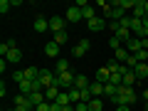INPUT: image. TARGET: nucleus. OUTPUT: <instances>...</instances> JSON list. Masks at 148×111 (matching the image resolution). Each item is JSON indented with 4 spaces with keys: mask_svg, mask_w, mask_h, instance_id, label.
Wrapping results in <instances>:
<instances>
[{
    "mask_svg": "<svg viewBox=\"0 0 148 111\" xmlns=\"http://www.w3.org/2000/svg\"><path fill=\"white\" fill-rule=\"evenodd\" d=\"M114 104L116 106H133L138 101V94H136V89H126V86H121V89H119V94L114 96Z\"/></svg>",
    "mask_w": 148,
    "mask_h": 111,
    "instance_id": "f257e3e1",
    "label": "nucleus"
},
{
    "mask_svg": "<svg viewBox=\"0 0 148 111\" xmlns=\"http://www.w3.org/2000/svg\"><path fill=\"white\" fill-rule=\"evenodd\" d=\"M133 74H136V79L138 82H148V62H138L136 67L131 69Z\"/></svg>",
    "mask_w": 148,
    "mask_h": 111,
    "instance_id": "f03ea898",
    "label": "nucleus"
},
{
    "mask_svg": "<svg viewBox=\"0 0 148 111\" xmlns=\"http://www.w3.org/2000/svg\"><path fill=\"white\" fill-rule=\"evenodd\" d=\"M64 17H67V22H82V20H84V17H82V8H77V5L67 8Z\"/></svg>",
    "mask_w": 148,
    "mask_h": 111,
    "instance_id": "7ed1b4c3",
    "label": "nucleus"
},
{
    "mask_svg": "<svg viewBox=\"0 0 148 111\" xmlns=\"http://www.w3.org/2000/svg\"><path fill=\"white\" fill-rule=\"evenodd\" d=\"M32 30H35V32H45V30H49V20H45V15H37L35 22H32Z\"/></svg>",
    "mask_w": 148,
    "mask_h": 111,
    "instance_id": "20e7f679",
    "label": "nucleus"
},
{
    "mask_svg": "<svg viewBox=\"0 0 148 111\" xmlns=\"http://www.w3.org/2000/svg\"><path fill=\"white\" fill-rule=\"evenodd\" d=\"M86 25H89V30H91V32H101L104 27H109V22H106V17H96V20L86 22Z\"/></svg>",
    "mask_w": 148,
    "mask_h": 111,
    "instance_id": "39448f33",
    "label": "nucleus"
},
{
    "mask_svg": "<svg viewBox=\"0 0 148 111\" xmlns=\"http://www.w3.org/2000/svg\"><path fill=\"white\" fill-rule=\"evenodd\" d=\"M49 30H52V32H62V30H64V17H62V15L49 17Z\"/></svg>",
    "mask_w": 148,
    "mask_h": 111,
    "instance_id": "423d86ee",
    "label": "nucleus"
},
{
    "mask_svg": "<svg viewBox=\"0 0 148 111\" xmlns=\"http://www.w3.org/2000/svg\"><path fill=\"white\" fill-rule=\"evenodd\" d=\"M89 47H91V45H89V40H82V42L72 49V54H74V57H84V54L89 52Z\"/></svg>",
    "mask_w": 148,
    "mask_h": 111,
    "instance_id": "0eeeda50",
    "label": "nucleus"
},
{
    "mask_svg": "<svg viewBox=\"0 0 148 111\" xmlns=\"http://www.w3.org/2000/svg\"><path fill=\"white\" fill-rule=\"evenodd\" d=\"M123 47L128 49V54H136V52H141V49H143V47H141V40H138V37H131V40H128Z\"/></svg>",
    "mask_w": 148,
    "mask_h": 111,
    "instance_id": "6e6552de",
    "label": "nucleus"
},
{
    "mask_svg": "<svg viewBox=\"0 0 148 111\" xmlns=\"http://www.w3.org/2000/svg\"><path fill=\"white\" fill-rule=\"evenodd\" d=\"M45 54L52 57V59H57L59 57V45L54 42V40H52V42H47V45H45Z\"/></svg>",
    "mask_w": 148,
    "mask_h": 111,
    "instance_id": "1a4fd4ad",
    "label": "nucleus"
},
{
    "mask_svg": "<svg viewBox=\"0 0 148 111\" xmlns=\"http://www.w3.org/2000/svg\"><path fill=\"white\" fill-rule=\"evenodd\" d=\"M131 17H138V20L146 17V3H143V0H138V3H136V8L131 10Z\"/></svg>",
    "mask_w": 148,
    "mask_h": 111,
    "instance_id": "9d476101",
    "label": "nucleus"
},
{
    "mask_svg": "<svg viewBox=\"0 0 148 111\" xmlns=\"http://www.w3.org/2000/svg\"><path fill=\"white\" fill-rule=\"evenodd\" d=\"M74 86H77L79 91H84V89H89V86H91V82L86 79L84 74H77V79H74Z\"/></svg>",
    "mask_w": 148,
    "mask_h": 111,
    "instance_id": "9b49d317",
    "label": "nucleus"
},
{
    "mask_svg": "<svg viewBox=\"0 0 148 111\" xmlns=\"http://www.w3.org/2000/svg\"><path fill=\"white\" fill-rule=\"evenodd\" d=\"M109 79H111V72L106 67H99L96 69V82H101V84H109Z\"/></svg>",
    "mask_w": 148,
    "mask_h": 111,
    "instance_id": "f8f14e48",
    "label": "nucleus"
},
{
    "mask_svg": "<svg viewBox=\"0 0 148 111\" xmlns=\"http://www.w3.org/2000/svg\"><path fill=\"white\" fill-rule=\"evenodd\" d=\"M136 82H138V79H136V74H133L131 69H128V72H123V84H121V86H126V89H133V84H136Z\"/></svg>",
    "mask_w": 148,
    "mask_h": 111,
    "instance_id": "ddd939ff",
    "label": "nucleus"
},
{
    "mask_svg": "<svg viewBox=\"0 0 148 111\" xmlns=\"http://www.w3.org/2000/svg\"><path fill=\"white\" fill-rule=\"evenodd\" d=\"M89 91H91V96H94V99H101V96H104V84H101V82H91Z\"/></svg>",
    "mask_w": 148,
    "mask_h": 111,
    "instance_id": "4468645a",
    "label": "nucleus"
},
{
    "mask_svg": "<svg viewBox=\"0 0 148 111\" xmlns=\"http://www.w3.org/2000/svg\"><path fill=\"white\" fill-rule=\"evenodd\" d=\"M59 86H47V89H45V99L49 101V104H52V101H57V96H59Z\"/></svg>",
    "mask_w": 148,
    "mask_h": 111,
    "instance_id": "2eb2a0df",
    "label": "nucleus"
},
{
    "mask_svg": "<svg viewBox=\"0 0 148 111\" xmlns=\"http://www.w3.org/2000/svg\"><path fill=\"white\" fill-rule=\"evenodd\" d=\"M35 82H30V79H25V82H22V84H20V94H25V96H30V94H35Z\"/></svg>",
    "mask_w": 148,
    "mask_h": 111,
    "instance_id": "dca6fc26",
    "label": "nucleus"
},
{
    "mask_svg": "<svg viewBox=\"0 0 148 111\" xmlns=\"http://www.w3.org/2000/svg\"><path fill=\"white\" fill-rule=\"evenodd\" d=\"M82 17H84L86 22H91V20H96V8H91V5H86V8H82Z\"/></svg>",
    "mask_w": 148,
    "mask_h": 111,
    "instance_id": "f3484780",
    "label": "nucleus"
},
{
    "mask_svg": "<svg viewBox=\"0 0 148 111\" xmlns=\"http://www.w3.org/2000/svg\"><path fill=\"white\" fill-rule=\"evenodd\" d=\"M8 64H17V62H20V59H22V52H20V49H17V47H12L10 49V52H8Z\"/></svg>",
    "mask_w": 148,
    "mask_h": 111,
    "instance_id": "a211bd4d",
    "label": "nucleus"
},
{
    "mask_svg": "<svg viewBox=\"0 0 148 111\" xmlns=\"http://www.w3.org/2000/svg\"><path fill=\"white\" fill-rule=\"evenodd\" d=\"M128 57H131V54H128V49H126V47H119L116 52H114V59H116V62H121V64L126 62Z\"/></svg>",
    "mask_w": 148,
    "mask_h": 111,
    "instance_id": "6ab92c4d",
    "label": "nucleus"
},
{
    "mask_svg": "<svg viewBox=\"0 0 148 111\" xmlns=\"http://www.w3.org/2000/svg\"><path fill=\"white\" fill-rule=\"evenodd\" d=\"M64 72H69V62L67 59H57V64H54V74H64Z\"/></svg>",
    "mask_w": 148,
    "mask_h": 111,
    "instance_id": "aec40b11",
    "label": "nucleus"
},
{
    "mask_svg": "<svg viewBox=\"0 0 148 111\" xmlns=\"http://www.w3.org/2000/svg\"><path fill=\"white\" fill-rule=\"evenodd\" d=\"M25 79H30V82L40 79V69L37 67H25Z\"/></svg>",
    "mask_w": 148,
    "mask_h": 111,
    "instance_id": "412c9836",
    "label": "nucleus"
},
{
    "mask_svg": "<svg viewBox=\"0 0 148 111\" xmlns=\"http://www.w3.org/2000/svg\"><path fill=\"white\" fill-rule=\"evenodd\" d=\"M27 99H30L32 106H37V104H42V101H47V99H45V91H35V94H30Z\"/></svg>",
    "mask_w": 148,
    "mask_h": 111,
    "instance_id": "4be33fe9",
    "label": "nucleus"
},
{
    "mask_svg": "<svg viewBox=\"0 0 148 111\" xmlns=\"http://www.w3.org/2000/svg\"><path fill=\"white\" fill-rule=\"evenodd\" d=\"M119 89H121V86H114V84H104V96H109V99H114V96L119 94Z\"/></svg>",
    "mask_w": 148,
    "mask_h": 111,
    "instance_id": "5701e85b",
    "label": "nucleus"
},
{
    "mask_svg": "<svg viewBox=\"0 0 148 111\" xmlns=\"http://www.w3.org/2000/svg\"><path fill=\"white\" fill-rule=\"evenodd\" d=\"M54 42L62 47V45H67V42H69V35H67L64 30H62V32H54Z\"/></svg>",
    "mask_w": 148,
    "mask_h": 111,
    "instance_id": "b1692460",
    "label": "nucleus"
},
{
    "mask_svg": "<svg viewBox=\"0 0 148 111\" xmlns=\"http://www.w3.org/2000/svg\"><path fill=\"white\" fill-rule=\"evenodd\" d=\"M89 111H104V101L101 99H91L89 101Z\"/></svg>",
    "mask_w": 148,
    "mask_h": 111,
    "instance_id": "393cba45",
    "label": "nucleus"
},
{
    "mask_svg": "<svg viewBox=\"0 0 148 111\" xmlns=\"http://www.w3.org/2000/svg\"><path fill=\"white\" fill-rule=\"evenodd\" d=\"M106 69H109L111 74H114V72H121V62H116V59H109V62H106Z\"/></svg>",
    "mask_w": 148,
    "mask_h": 111,
    "instance_id": "a878e982",
    "label": "nucleus"
},
{
    "mask_svg": "<svg viewBox=\"0 0 148 111\" xmlns=\"http://www.w3.org/2000/svg\"><path fill=\"white\" fill-rule=\"evenodd\" d=\"M57 104H59V106H69V104H72V101H69V94H67V91H59Z\"/></svg>",
    "mask_w": 148,
    "mask_h": 111,
    "instance_id": "bb28decb",
    "label": "nucleus"
},
{
    "mask_svg": "<svg viewBox=\"0 0 148 111\" xmlns=\"http://www.w3.org/2000/svg\"><path fill=\"white\" fill-rule=\"evenodd\" d=\"M136 3H138V0H119V8H123V10H133Z\"/></svg>",
    "mask_w": 148,
    "mask_h": 111,
    "instance_id": "cd10ccee",
    "label": "nucleus"
},
{
    "mask_svg": "<svg viewBox=\"0 0 148 111\" xmlns=\"http://www.w3.org/2000/svg\"><path fill=\"white\" fill-rule=\"evenodd\" d=\"M109 47H114V52H116L119 47H123V42H121V40H119L116 35H111V37H109Z\"/></svg>",
    "mask_w": 148,
    "mask_h": 111,
    "instance_id": "c85d7f7f",
    "label": "nucleus"
},
{
    "mask_svg": "<svg viewBox=\"0 0 148 111\" xmlns=\"http://www.w3.org/2000/svg\"><path fill=\"white\" fill-rule=\"evenodd\" d=\"M12 82L22 84V82H25V72H22V69H15V72H12Z\"/></svg>",
    "mask_w": 148,
    "mask_h": 111,
    "instance_id": "c756f323",
    "label": "nucleus"
},
{
    "mask_svg": "<svg viewBox=\"0 0 148 111\" xmlns=\"http://www.w3.org/2000/svg\"><path fill=\"white\" fill-rule=\"evenodd\" d=\"M35 111H52V104H49V101H42V104L35 106Z\"/></svg>",
    "mask_w": 148,
    "mask_h": 111,
    "instance_id": "7c9ffc66",
    "label": "nucleus"
},
{
    "mask_svg": "<svg viewBox=\"0 0 148 111\" xmlns=\"http://www.w3.org/2000/svg\"><path fill=\"white\" fill-rule=\"evenodd\" d=\"M10 8H12V3H10V0H0V12H3V15H5V12L10 10Z\"/></svg>",
    "mask_w": 148,
    "mask_h": 111,
    "instance_id": "2f4dec72",
    "label": "nucleus"
},
{
    "mask_svg": "<svg viewBox=\"0 0 148 111\" xmlns=\"http://www.w3.org/2000/svg\"><path fill=\"white\" fill-rule=\"evenodd\" d=\"M123 64H126L128 69H133V67H136V64H138V59H136V54H131V57H128V59H126V62H123Z\"/></svg>",
    "mask_w": 148,
    "mask_h": 111,
    "instance_id": "473e14b6",
    "label": "nucleus"
},
{
    "mask_svg": "<svg viewBox=\"0 0 148 111\" xmlns=\"http://www.w3.org/2000/svg\"><path fill=\"white\" fill-rule=\"evenodd\" d=\"M74 109H77V111H89V104H84V101H79V104H74Z\"/></svg>",
    "mask_w": 148,
    "mask_h": 111,
    "instance_id": "72a5a7b5",
    "label": "nucleus"
},
{
    "mask_svg": "<svg viewBox=\"0 0 148 111\" xmlns=\"http://www.w3.org/2000/svg\"><path fill=\"white\" fill-rule=\"evenodd\" d=\"M116 111H131V106H116Z\"/></svg>",
    "mask_w": 148,
    "mask_h": 111,
    "instance_id": "f704fd0d",
    "label": "nucleus"
},
{
    "mask_svg": "<svg viewBox=\"0 0 148 111\" xmlns=\"http://www.w3.org/2000/svg\"><path fill=\"white\" fill-rule=\"evenodd\" d=\"M62 111H77V109H74V104H69V106H64Z\"/></svg>",
    "mask_w": 148,
    "mask_h": 111,
    "instance_id": "c9c22d12",
    "label": "nucleus"
},
{
    "mask_svg": "<svg viewBox=\"0 0 148 111\" xmlns=\"http://www.w3.org/2000/svg\"><path fill=\"white\" fill-rule=\"evenodd\" d=\"M143 27H146V30H148V15L143 17Z\"/></svg>",
    "mask_w": 148,
    "mask_h": 111,
    "instance_id": "e433bc0d",
    "label": "nucleus"
},
{
    "mask_svg": "<svg viewBox=\"0 0 148 111\" xmlns=\"http://www.w3.org/2000/svg\"><path fill=\"white\" fill-rule=\"evenodd\" d=\"M143 111H148V101H143Z\"/></svg>",
    "mask_w": 148,
    "mask_h": 111,
    "instance_id": "4c0bfd02",
    "label": "nucleus"
},
{
    "mask_svg": "<svg viewBox=\"0 0 148 111\" xmlns=\"http://www.w3.org/2000/svg\"><path fill=\"white\" fill-rule=\"evenodd\" d=\"M143 3H146V15H148V0H143Z\"/></svg>",
    "mask_w": 148,
    "mask_h": 111,
    "instance_id": "58836bf2",
    "label": "nucleus"
},
{
    "mask_svg": "<svg viewBox=\"0 0 148 111\" xmlns=\"http://www.w3.org/2000/svg\"><path fill=\"white\" fill-rule=\"evenodd\" d=\"M146 91H148V82H146Z\"/></svg>",
    "mask_w": 148,
    "mask_h": 111,
    "instance_id": "ea45409f",
    "label": "nucleus"
},
{
    "mask_svg": "<svg viewBox=\"0 0 148 111\" xmlns=\"http://www.w3.org/2000/svg\"><path fill=\"white\" fill-rule=\"evenodd\" d=\"M5 111H15V109H5Z\"/></svg>",
    "mask_w": 148,
    "mask_h": 111,
    "instance_id": "a19ab883",
    "label": "nucleus"
}]
</instances>
